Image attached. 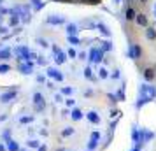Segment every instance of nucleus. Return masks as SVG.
I'll return each mask as SVG.
<instances>
[{
  "mask_svg": "<svg viewBox=\"0 0 156 151\" xmlns=\"http://www.w3.org/2000/svg\"><path fill=\"white\" fill-rule=\"evenodd\" d=\"M142 55V49L139 44H130V51H128V56L130 58H135V60H139Z\"/></svg>",
  "mask_w": 156,
  "mask_h": 151,
  "instance_id": "1",
  "label": "nucleus"
},
{
  "mask_svg": "<svg viewBox=\"0 0 156 151\" xmlns=\"http://www.w3.org/2000/svg\"><path fill=\"white\" fill-rule=\"evenodd\" d=\"M154 77H156V70H154V67H147V69H144V79L147 81V83L154 81Z\"/></svg>",
  "mask_w": 156,
  "mask_h": 151,
  "instance_id": "2",
  "label": "nucleus"
},
{
  "mask_svg": "<svg viewBox=\"0 0 156 151\" xmlns=\"http://www.w3.org/2000/svg\"><path fill=\"white\" fill-rule=\"evenodd\" d=\"M90 60H91L93 63L102 62V49H95V48H93V49L90 51Z\"/></svg>",
  "mask_w": 156,
  "mask_h": 151,
  "instance_id": "3",
  "label": "nucleus"
},
{
  "mask_svg": "<svg viewBox=\"0 0 156 151\" xmlns=\"http://www.w3.org/2000/svg\"><path fill=\"white\" fill-rule=\"evenodd\" d=\"M34 102H35V107L37 111H42L44 107H46V102H44V97L41 93H35L34 95Z\"/></svg>",
  "mask_w": 156,
  "mask_h": 151,
  "instance_id": "4",
  "label": "nucleus"
},
{
  "mask_svg": "<svg viewBox=\"0 0 156 151\" xmlns=\"http://www.w3.org/2000/svg\"><path fill=\"white\" fill-rule=\"evenodd\" d=\"M48 76H49V77H55L56 81H63V76H62L60 70H56L55 67H49V69H48Z\"/></svg>",
  "mask_w": 156,
  "mask_h": 151,
  "instance_id": "5",
  "label": "nucleus"
},
{
  "mask_svg": "<svg viewBox=\"0 0 156 151\" xmlns=\"http://www.w3.org/2000/svg\"><path fill=\"white\" fill-rule=\"evenodd\" d=\"M135 21H137V25H139V27H146V28H147V25H149V21H147V16L146 14H137V18H135Z\"/></svg>",
  "mask_w": 156,
  "mask_h": 151,
  "instance_id": "6",
  "label": "nucleus"
},
{
  "mask_svg": "<svg viewBox=\"0 0 156 151\" xmlns=\"http://www.w3.org/2000/svg\"><path fill=\"white\" fill-rule=\"evenodd\" d=\"M48 23H49V25H62V23H63V18L58 16V14H53V16L48 18Z\"/></svg>",
  "mask_w": 156,
  "mask_h": 151,
  "instance_id": "7",
  "label": "nucleus"
},
{
  "mask_svg": "<svg viewBox=\"0 0 156 151\" xmlns=\"http://www.w3.org/2000/svg\"><path fill=\"white\" fill-rule=\"evenodd\" d=\"M125 18H126L128 21L135 20V18H137V11H135L133 7H126V11H125Z\"/></svg>",
  "mask_w": 156,
  "mask_h": 151,
  "instance_id": "8",
  "label": "nucleus"
},
{
  "mask_svg": "<svg viewBox=\"0 0 156 151\" xmlns=\"http://www.w3.org/2000/svg\"><path fill=\"white\" fill-rule=\"evenodd\" d=\"M79 30H77V25H74V23H69L67 25V35H76Z\"/></svg>",
  "mask_w": 156,
  "mask_h": 151,
  "instance_id": "9",
  "label": "nucleus"
},
{
  "mask_svg": "<svg viewBox=\"0 0 156 151\" xmlns=\"http://www.w3.org/2000/svg\"><path fill=\"white\" fill-rule=\"evenodd\" d=\"M146 37H147V41H154L156 39V30L153 28V27H147V30H146Z\"/></svg>",
  "mask_w": 156,
  "mask_h": 151,
  "instance_id": "10",
  "label": "nucleus"
},
{
  "mask_svg": "<svg viewBox=\"0 0 156 151\" xmlns=\"http://www.w3.org/2000/svg\"><path fill=\"white\" fill-rule=\"evenodd\" d=\"M72 120H74V121L83 120V111H81V109H74V111H72Z\"/></svg>",
  "mask_w": 156,
  "mask_h": 151,
  "instance_id": "11",
  "label": "nucleus"
},
{
  "mask_svg": "<svg viewBox=\"0 0 156 151\" xmlns=\"http://www.w3.org/2000/svg\"><path fill=\"white\" fill-rule=\"evenodd\" d=\"M97 28H98V30H100V32H102V34H104L105 37H109V35H111V30L107 28L105 25H102V23H97Z\"/></svg>",
  "mask_w": 156,
  "mask_h": 151,
  "instance_id": "12",
  "label": "nucleus"
},
{
  "mask_svg": "<svg viewBox=\"0 0 156 151\" xmlns=\"http://www.w3.org/2000/svg\"><path fill=\"white\" fill-rule=\"evenodd\" d=\"M88 120L91 123H98L100 121V118H98V114L95 113V111H91V113H88Z\"/></svg>",
  "mask_w": 156,
  "mask_h": 151,
  "instance_id": "13",
  "label": "nucleus"
},
{
  "mask_svg": "<svg viewBox=\"0 0 156 151\" xmlns=\"http://www.w3.org/2000/svg\"><path fill=\"white\" fill-rule=\"evenodd\" d=\"M16 97V92H7L5 95H2V102H9L11 99H14Z\"/></svg>",
  "mask_w": 156,
  "mask_h": 151,
  "instance_id": "14",
  "label": "nucleus"
},
{
  "mask_svg": "<svg viewBox=\"0 0 156 151\" xmlns=\"http://www.w3.org/2000/svg\"><path fill=\"white\" fill-rule=\"evenodd\" d=\"M32 2H34V9H35V11H41V9L44 7L42 0H32Z\"/></svg>",
  "mask_w": 156,
  "mask_h": 151,
  "instance_id": "15",
  "label": "nucleus"
},
{
  "mask_svg": "<svg viewBox=\"0 0 156 151\" xmlns=\"http://www.w3.org/2000/svg\"><path fill=\"white\" fill-rule=\"evenodd\" d=\"M20 70L23 74H32V65H20Z\"/></svg>",
  "mask_w": 156,
  "mask_h": 151,
  "instance_id": "16",
  "label": "nucleus"
},
{
  "mask_svg": "<svg viewBox=\"0 0 156 151\" xmlns=\"http://www.w3.org/2000/svg\"><path fill=\"white\" fill-rule=\"evenodd\" d=\"M9 56H11V49H4V51H0V60H7Z\"/></svg>",
  "mask_w": 156,
  "mask_h": 151,
  "instance_id": "17",
  "label": "nucleus"
},
{
  "mask_svg": "<svg viewBox=\"0 0 156 151\" xmlns=\"http://www.w3.org/2000/svg\"><path fill=\"white\" fill-rule=\"evenodd\" d=\"M98 76H100V79H107V77H109V72H107V69H100Z\"/></svg>",
  "mask_w": 156,
  "mask_h": 151,
  "instance_id": "18",
  "label": "nucleus"
},
{
  "mask_svg": "<svg viewBox=\"0 0 156 151\" xmlns=\"http://www.w3.org/2000/svg\"><path fill=\"white\" fill-rule=\"evenodd\" d=\"M72 134H74V128H72V127H69V128H65L63 132H62L63 137H69V135H72Z\"/></svg>",
  "mask_w": 156,
  "mask_h": 151,
  "instance_id": "19",
  "label": "nucleus"
},
{
  "mask_svg": "<svg viewBox=\"0 0 156 151\" xmlns=\"http://www.w3.org/2000/svg\"><path fill=\"white\" fill-rule=\"evenodd\" d=\"M84 76L88 77V79H95V77H93V70L90 69V67H88V69L84 70Z\"/></svg>",
  "mask_w": 156,
  "mask_h": 151,
  "instance_id": "20",
  "label": "nucleus"
},
{
  "mask_svg": "<svg viewBox=\"0 0 156 151\" xmlns=\"http://www.w3.org/2000/svg\"><path fill=\"white\" fill-rule=\"evenodd\" d=\"M9 149L11 151H18L20 148H18V144H16L14 141H9Z\"/></svg>",
  "mask_w": 156,
  "mask_h": 151,
  "instance_id": "21",
  "label": "nucleus"
},
{
  "mask_svg": "<svg viewBox=\"0 0 156 151\" xmlns=\"http://www.w3.org/2000/svg\"><path fill=\"white\" fill-rule=\"evenodd\" d=\"M55 60H56V63H63V62H65V53H60Z\"/></svg>",
  "mask_w": 156,
  "mask_h": 151,
  "instance_id": "22",
  "label": "nucleus"
},
{
  "mask_svg": "<svg viewBox=\"0 0 156 151\" xmlns=\"http://www.w3.org/2000/svg\"><path fill=\"white\" fill-rule=\"evenodd\" d=\"M11 70V67L9 65H0V74H5V72Z\"/></svg>",
  "mask_w": 156,
  "mask_h": 151,
  "instance_id": "23",
  "label": "nucleus"
},
{
  "mask_svg": "<svg viewBox=\"0 0 156 151\" xmlns=\"http://www.w3.org/2000/svg\"><path fill=\"white\" fill-rule=\"evenodd\" d=\"M69 42H72V44H79V39L76 35H69Z\"/></svg>",
  "mask_w": 156,
  "mask_h": 151,
  "instance_id": "24",
  "label": "nucleus"
},
{
  "mask_svg": "<svg viewBox=\"0 0 156 151\" xmlns=\"http://www.w3.org/2000/svg\"><path fill=\"white\" fill-rule=\"evenodd\" d=\"M98 139H100V134L98 132H93L91 134V141H98Z\"/></svg>",
  "mask_w": 156,
  "mask_h": 151,
  "instance_id": "25",
  "label": "nucleus"
},
{
  "mask_svg": "<svg viewBox=\"0 0 156 151\" xmlns=\"http://www.w3.org/2000/svg\"><path fill=\"white\" fill-rule=\"evenodd\" d=\"M62 93H63V95H70L72 93V88H63V90H62Z\"/></svg>",
  "mask_w": 156,
  "mask_h": 151,
  "instance_id": "26",
  "label": "nucleus"
},
{
  "mask_svg": "<svg viewBox=\"0 0 156 151\" xmlns=\"http://www.w3.org/2000/svg\"><path fill=\"white\" fill-rule=\"evenodd\" d=\"M104 46H102V49L104 51H107V49H111V42H102Z\"/></svg>",
  "mask_w": 156,
  "mask_h": 151,
  "instance_id": "27",
  "label": "nucleus"
},
{
  "mask_svg": "<svg viewBox=\"0 0 156 151\" xmlns=\"http://www.w3.org/2000/svg\"><path fill=\"white\" fill-rule=\"evenodd\" d=\"M65 104H67V106H74V99H67V100H65Z\"/></svg>",
  "mask_w": 156,
  "mask_h": 151,
  "instance_id": "28",
  "label": "nucleus"
},
{
  "mask_svg": "<svg viewBox=\"0 0 156 151\" xmlns=\"http://www.w3.org/2000/svg\"><path fill=\"white\" fill-rule=\"evenodd\" d=\"M118 99H119V100H125V93H123V90L118 93Z\"/></svg>",
  "mask_w": 156,
  "mask_h": 151,
  "instance_id": "29",
  "label": "nucleus"
},
{
  "mask_svg": "<svg viewBox=\"0 0 156 151\" xmlns=\"http://www.w3.org/2000/svg\"><path fill=\"white\" fill-rule=\"evenodd\" d=\"M28 146H32V148H37L39 144H37V141H30V142H28Z\"/></svg>",
  "mask_w": 156,
  "mask_h": 151,
  "instance_id": "30",
  "label": "nucleus"
},
{
  "mask_svg": "<svg viewBox=\"0 0 156 151\" xmlns=\"http://www.w3.org/2000/svg\"><path fill=\"white\" fill-rule=\"evenodd\" d=\"M76 55H77V53H76V51H74V49H69V56H72V58H74V56H76Z\"/></svg>",
  "mask_w": 156,
  "mask_h": 151,
  "instance_id": "31",
  "label": "nucleus"
},
{
  "mask_svg": "<svg viewBox=\"0 0 156 151\" xmlns=\"http://www.w3.org/2000/svg\"><path fill=\"white\" fill-rule=\"evenodd\" d=\"M37 42L41 44V46H48V42H46V41H44V39H39V41H37Z\"/></svg>",
  "mask_w": 156,
  "mask_h": 151,
  "instance_id": "32",
  "label": "nucleus"
},
{
  "mask_svg": "<svg viewBox=\"0 0 156 151\" xmlns=\"http://www.w3.org/2000/svg\"><path fill=\"white\" fill-rule=\"evenodd\" d=\"M112 77H114V79H118V77H119V70H116V72H114V74H112Z\"/></svg>",
  "mask_w": 156,
  "mask_h": 151,
  "instance_id": "33",
  "label": "nucleus"
},
{
  "mask_svg": "<svg viewBox=\"0 0 156 151\" xmlns=\"http://www.w3.org/2000/svg\"><path fill=\"white\" fill-rule=\"evenodd\" d=\"M5 32H7V28H5V27H0V34H5Z\"/></svg>",
  "mask_w": 156,
  "mask_h": 151,
  "instance_id": "34",
  "label": "nucleus"
},
{
  "mask_svg": "<svg viewBox=\"0 0 156 151\" xmlns=\"http://www.w3.org/2000/svg\"><path fill=\"white\" fill-rule=\"evenodd\" d=\"M100 2H102V0H90L88 4H100Z\"/></svg>",
  "mask_w": 156,
  "mask_h": 151,
  "instance_id": "35",
  "label": "nucleus"
},
{
  "mask_svg": "<svg viewBox=\"0 0 156 151\" xmlns=\"http://www.w3.org/2000/svg\"><path fill=\"white\" fill-rule=\"evenodd\" d=\"M39 151H48V148L46 146H39Z\"/></svg>",
  "mask_w": 156,
  "mask_h": 151,
  "instance_id": "36",
  "label": "nucleus"
},
{
  "mask_svg": "<svg viewBox=\"0 0 156 151\" xmlns=\"http://www.w3.org/2000/svg\"><path fill=\"white\" fill-rule=\"evenodd\" d=\"M139 2H140V4H146V2H147V0H139Z\"/></svg>",
  "mask_w": 156,
  "mask_h": 151,
  "instance_id": "37",
  "label": "nucleus"
},
{
  "mask_svg": "<svg viewBox=\"0 0 156 151\" xmlns=\"http://www.w3.org/2000/svg\"><path fill=\"white\" fill-rule=\"evenodd\" d=\"M0 151H5V148H4V146H0Z\"/></svg>",
  "mask_w": 156,
  "mask_h": 151,
  "instance_id": "38",
  "label": "nucleus"
},
{
  "mask_svg": "<svg viewBox=\"0 0 156 151\" xmlns=\"http://www.w3.org/2000/svg\"><path fill=\"white\" fill-rule=\"evenodd\" d=\"M79 2H90V0H79Z\"/></svg>",
  "mask_w": 156,
  "mask_h": 151,
  "instance_id": "39",
  "label": "nucleus"
},
{
  "mask_svg": "<svg viewBox=\"0 0 156 151\" xmlns=\"http://www.w3.org/2000/svg\"><path fill=\"white\" fill-rule=\"evenodd\" d=\"M154 13H156V5H154Z\"/></svg>",
  "mask_w": 156,
  "mask_h": 151,
  "instance_id": "40",
  "label": "nucleus"
},
{
  "mask_svg": "<svg viewBox=\"0 0 156 151\" xmlns=\"http://www.w3.org/2000/svg\"><path fill=\"white\" fill-rule=\"evenodd\" d=\"M126 2H132V0H126Z\"/></svg>",
  "mask_w": 156,
  "mask_h": 151,
  "instance_id": "41",
  "label": "nucleus"
},
{
  "mask_svg": "<svg viewBox=\"0 0 156 151\" xmlns=\"http://www.w3.org/2000/svg\"><path fill=\"white\" fill-rule=\"evenodd\" d=\"M0 20H2V16H0Z\"/></svg>",
  "mask_w": 156,
  "mask_h": 151,
  "instance_id": "42",
  "label": "nucleus"
},
{
  "mask_svg": "<svg viewBox=\"0 0 156 151\" xmlns=\"http://www.w3.org/2000/svg\"><path fill=\"white\" fill-rule=\"evenodd\" d=\"M135 151H139V149H135Z\"/></svg>",
  "mask_w": 156,
  "mask_h": 151,
  "instance_id": "43",
  "label": "nucleus"
}]
</instances>
